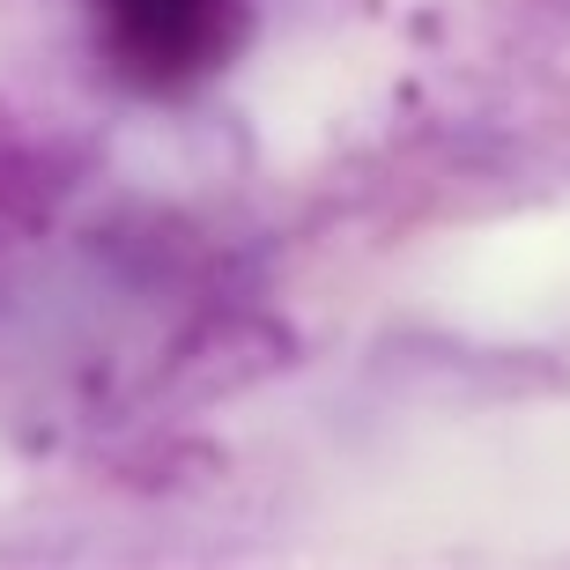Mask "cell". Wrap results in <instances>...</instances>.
<instances>
[{
    "label": "cell",
    "instance_id": "cell-1",
    "mask_svg": "<svg viewBox=\"0 0 570 570\" xmlns=\"http://www.w3.org/2000/svg\"><path fill=\"white\" fill-rule=\"evenodd\" d=\"M105 8L111 52L141 75V82H186L237 30V0H97Z\"/></svg>",
    "mask_w": 570,
    "mask_h": 570
}]
</instances>
